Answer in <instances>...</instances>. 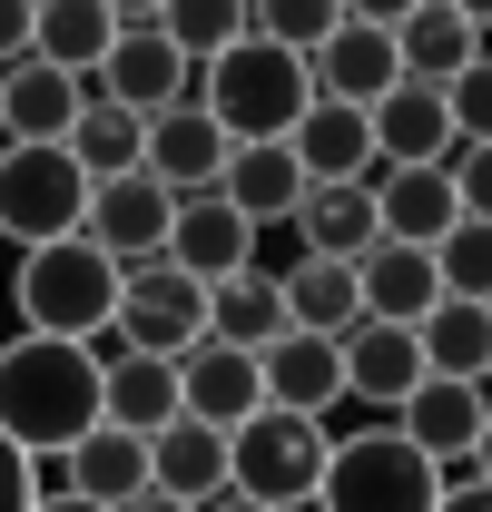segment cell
I'll list each match as a JSON object with an SVG mask.
<instances>
[{"label":"cell","mask_w":492,"mask_h":512,"mask_svg":"<svg viewBox=\"0 0 492 512\" xmlns=\"http://www.w3.org/2000/svg\"><path fill=\"white\" fill-rule=\"evenodd\" d=\"M79 434H99V355L60 335H10L0 345V444L30 463H60Z\"/></svg>","instance_id":"6da1fadb"},{"label":"cell","mask_w":492,"mask_h":512,"mask_svg":"<svg viewBox=\"0 0 492 512\" xmlns=\"http://www.w3.org/2000/svg\"><path fill=\"white\" fill-rule=\"evenodd\" d=\"M197 109L227 128V148H286L296 119L315 109V79H306V60H286V50H266L246 30L227 60L197 69Z\"/></svg>","instance_id":"7a4b0ae2"},{"label":"cell","mask_w":492,"mask_h":512,"mask_svg":"<svg viewBox=\"0 0 492 512\" xmlns=\"http://www.w3.org/2000/svg\"><path fill=\"white\" fill-rule=\"evenodd\" d=\"M10 306H20V335H60V345H99L119 325V266L89 247V237H60V247H30L10 266Z\"/></svg>","instance_id":"3957f363"},{"label":"cell","mask_w":492,"mask_h":512,"mask_svg":"<svg viewBox=\"0 0 492 512\" xmlns=\"http://www.w3.org/2000/svg\"><path fill=\"white\" fill-rule=\"evenodd\" d=\"M325 453L335 434L315 424V414H256L227 434V493L237 503H266V512H315V483H325Z\"/></svg>","instance_id":"277c9868"},{"label":"cell","mask_w":492,"mask_h":512,"mask_svg":"<svg viewBox=\"0 0 492 512\" xmlns=\"http://www.w3.org/2000/svg\"><path fill=\"white\" fill-rule=\"evenodd\" d=\"M443 503V473L404 444L394 424H355L325 453V483H315V512H433Z\"/></svg>","instance_id":"5b68a950"},{"label":"cell","mask_w":492,"mask_h":512,"mask_svg":"<svg viewBox=\"0 0 492 512\" xmlns=\"http://www.w3.org/2000/svg\"><path fill=\"white\" fill-rule=\"evenodd\" d=\"M89 227V178L69 148H0V237L30 247H60Z\"/></svg>","instance_id":"8992f818"},{"label":"cell","mask_w":492,"mask_h":512,"mask_svg":"<svg viewBox=\"0 0 492 512\" xmlns=\"http://www.w3.org/2000/svg\"><path fill=\"white\" fill-rule=\"evenodd\" d=\"M119 355H158V365H178V355H197L207 345V286L197 276H178L168 256L158 266H138V276H119Z\"/></svg>","instance_id":"52a82bcc"},{"label":"cell","mask_w":492,"mask_h":512,"mask_svg":"<svg viewBox=\"0 0 492 512\" xmlns=\"http://www.w3.org/2000/svg\"><path fill=\"white\" fill-rule=\"evenodd\" d=\"M394 20H404V0H365V10H345L335 40L306 60L315 99H335V109H374V99L404 79V60H394Z\"/></svg>","instance_id":"ba28073f"},{"label":"cell","mask_w":492,"mask_h":512,"mask_svg":"<svg viewBox=\"0 0 492 512\" xmlns=\"http://www.w3.org/2000/svg\"><path fill=\"white\" fill-rule=\"evenodd\" d=\"M168 227H178V197L158 188L148 168H128V178H109V188H89V247L109 256L119 276H138V266H158L168 256Z\"/></svg>","instance_id":"9c48e42d"},{"label":"cell","mask_w":492,"mask_h":512,"mask_svg":"<svg viewBox=\"0 0 492 512\" xmlns=\"http://www.w3.org/2000/svg\"><path fill=\"white\" fill-rule=\"evenodd\" d=\"M483 424H492V404H483V384H443V375H424L414 394H404V414H394V434L424 453L433 473L453 483L463 463H473V444H483Z\"/></svg>","instance_id":"30bf717a"},{"label":"cell","mask_w":492,"mask_h":512,"mask_svg":"<svg viewBox=\"0 0 492 512\" xmlns=\"http://www.w3.org/2000/svg\"><path fill=\"white\" fill-rule=\"evenodd\" d=\"M365 128H374V168H453V148H463L443 89H424V79H394L365 109Z\"/></svg>","instance_id":"8fae6325"},{"label":"cell","mask_w":492,"mask_h":512,"mask_svg":"<svg viewBox=\"0 0 492 512\" xmlns=\"http://www.w3.org/2000/svg\"><path fill=\"white\" fill-rule=\"evenodd\" d=\"M89 99H109V109H128V119H158V109H178V99H197V69L158 40V30H119V50L99 60V79H89Z\"/></svg>","instance_id":"7c38bea8"},{"label":"cell","mask_w":492,"mask_h":512,"mask_svg":"<svg viewBox=\"0 0 492 512\" xmlns=\"http://www.w3.org/2000/svg\"><path fill=\"white\" fill-rule=\"evenodd\" d=\"M40 493H79V503H99V512H128L148 493V444L119 434V424H99V434H79L60 463H40Z\"/></svg>","instance_id":"4fadbf2b"},{"label":"cell","mask_w":492,"mask_h":512,"mask_svg":"<svg viewBox=\"0 0 492 512\" xmlns=\"http://www.w3.org/2000/svg\"><path fill=\"white\" fill-rule=\"evenodd\" d=\"M89 355H99V424L158 444V434L178 424V365H158V355H119V335H99Z\"/></svg>","instance_id":"5bb4252c"},{"label":"cell","mask_w":492,"mask_h":512,"mask_svg":"<svg viewBox=\"0 0 492 512\" xmlns=\"http://www.w3.org/2000/svg\"><path fill=\"white\" fill-rule=\"evenodd\" d=\"M138 168H148L168 197H207L217 178H227V128L207 119L197 99H178V109H158V119H148V148H138Z\"/></svg>","instance_id":"9a60e30c"},{"label":"cell","mask_w":492,"mask_h":512,"mask_svg":"<svg viewBox=\"0 0 492 512\" xmlns=\"http://www.w3.org/2000/svg\"><path fill=\"white\" fill-rule=\"evenodd\" d=\"M178 414H187V424H207V434L256 424V414H266L256 355H237V345H197V355H178Z\"/></svg>","instance_id":"2e32d148"},{"label":"cell","mask_w":492,"mask_h":512,"mask_svg":"<svg viewBox=\"0 0 492 512\" xmlns=\"http://www.w3.org/2000/svg\"><path fill=\"white\" fill-rule=\"evenodd\" d=\"M79 109H89V89L60 79V69H40V60L0 69V148H69Z\"/></svg>","instance_id":"e0dca14e"},{"label":"cell","mask_w":492,"mask_h":512,"mask_svg":"<svg viewBox=\"0 0 492 512\" xmlns=\"http://www.w3.org/2000/svg\"><path fill=\"white\" fill-rule=\"evenodd\" d=\"M256 384H266V404L276 414H315V424H335V404H345V355L325 345V335H276L266 355H256Z\"/></svg>","instance_id":"ac0fdd59"},{"label":"cell","mask_w":492,"mask_h":512,"mask_svg":"<svg viewBox=\"0 0 492 512\" xmlns=\"http://www.w3.org/2000/svg\"><path fill=\"white\" fill-rule=\"evenodd\" d=\"M246 256H256V227H246L227 197H178V227H168V266L178 276H197V286H227V276H246Z\"/></svg>","instance_id":"d6986e66"},{"label":"cell","mask_w":492,"mask_h":512,"mask_svg":"<svg viewBox=\"0 0 492 512\" xmlns=\"http://www.w3.org/2000/svg\"><path fill=\"white\" fill-rule=\"evenodd\" d=\"M374 227H384V247H424L433 256L463 227L453 178H443V168H374Z\"/></svg>","instance_id":"ffe728a7"},{"label":"cell","mask_w":492,"mask_h":512,"mask_svg":"<svg viewBox=\"0 0 492 512\" xmlns=\"http://www.w3.org/2000/svg\"><path fill=\"white\" fill-rule=\"evenodd\" d=\"M335 355H345V404H374L384 424H394V414H404V394L424 384V345H414L404 325H355Z\"/></svg>","instance_id":"44dd1931"},{"label":"cell","mask_w":492,"mask_h":512,"mask_svg":"<svg viewBox=\"0 0 492 512\" xmlns=\"http://www.w3.org/2000/svg\"><path fill=\"white\" fill-rule=\"evenodd\" d=\"M286 158L306 168V188H365L374 178V128H365V109L315 99L306 119H296V138H286Z\"/></svg>","instance_id":"7402d4cb"},{"label":"cell","mask_w":492,"mask_h":512,"mask_svg":"<svg viewBox=\"0 0 492 512\" xmlns=\"http://www.w3.org/2000/svg\"><path fill=\"white\" fill-rule=\"evenodd\" d=\"M355 296H365V325H404V335L443 306L424 247H365V256H355Z\"/></svg>","instance_id":"603a6c76"},{"label":"cell","mask_w":492,"mask_h":512,"mask_svg":"<svg viewBox=\"0 0 492 512\" xmlns=\"http://www.w3.org/2000/svg\"><path fill=\"white\" fill-rule=\"evenodd\" d=\"M148 493H168V503H187V512L227 503V434H207V424L178 414V424L148 444Z\"/></svg>","instance_id":"cb8c5ba5"},{"label":"cell","mask_w":492,"mask_h":512,"mask_svg":"<svg viewBox=\"0 0 492 512\" xmlns=\"http://www.w3.org/2000/svg\"><path fill=\"white\" fill-rule=\"evenodd\" d=\"M109 50H119V20H109L99 0H50V10L30 20V60L60 69V79H79V89L99 79V60H109Z\"/></svg>","instance_id":"d4e9b609"},{"label":"cell","mask_w":492,"mask_h":512,"mask_svg":"<svg viewBox=\"0 0 492 512\" xmlns=\"http://www.w3.org/2000/svg\"><path fill=\"white\" fill-rule=\"evenodd\" d=\"M217 197L237 207L246 227H296V207H306V168H296L286 148H227Z\"/></svg>","instance_id":"484cf974"},{"label":"cell","mask_w":492,"mask_h":512,"mask_svg":"<svg viewBox=\"0 0 492 512\" xmlns=\"http://www.w3.org/2000/svg\"><path fill=\"white\" fill-rule=\"evenodd\" d=\"M286 335V286L276 276H227V286H207V345H237V355H266Z\"/></svg>","instance_id":"4316f807"},{"label":"cell","mask_w":492,"mask_h":512,"mask_svg":"<svg viewBox=\"0 0 492 512\" xmlns=\"http://www.w3.org/2000/svg\"><path fill=\"white\" fill-rule=\"evenodd\" d=\"M296 247L335 256V266H355L365 247H384V227H374V178H365V188H306V207H296Z\"/></svg>","instance_id":"83f0119b"},{"label":"cell","mask_w":492,"mask_h":512,"mask_svg":"<svg viewBox=\"0 0 492 512\" xmlns=\"http://www.w3.org/2000/svg\"><path fill=\"white\" fill-rule=\"evenodd\" d=\"M414 345H424V375H443V384H483V375H492V306L443 296V306L414 325Z\"/></svg>","instance_id":"f1b7e54d"},{"label":"cell","mask_w":492,"mask_h":512,"mask_svg":"<svg viewBox=\"0 0 492 512\" xmlns=\"http://www.w3.org/2000/svg\"><path fill=\"white\" fill-rule=\"evenodd\" d=\"M286 325H296V335H325V345H345V335L365 325L355 266H335V256H306V266L286 276Z\"/></svg>","instance_id":"f546056e"},{"label":"cell","mask_w":492,"mask_h":512,"mask_svg":"<svg viewBox=\"0 0 492 512\" xmlns=\"http://www.w3.org/2000/svg\"><path fill=\"white\" fill-rule=\"evenodd\" d=\"M138 148H148V119H128V109H109V99H89L79 128H69V158H79V178H89V188L128 178V168H138Z\"/></svg>","instance_id":"4dcf8cb0"},{"label":"cell","mask_w":492,"mask_h":512,"mask_svg":"<svg viewBox=\"0 0 492 512\" xmlns=\"http://www.w3.org/2000/svg\"><path fill=\"white\" fill-rule=\"evenodd\" d=\"M158 40H168L187 69H207V60H227L246 40V10L237 0H158Z\"/></svg>","instance_id":"1f68e13d"},{"label":"cell","mask_w":492,"mask_h":512,"mask_svg":"<svg viewBox=\"0 0 492 512\" xmlns=\"http://www.w3.org/2000/svg\"><path fill=\"white\" fill-rule=\"evenodd\" d=\"M335 20H345V10H325V0H266V10H246V30H256L266 50H286V60H315V50L335 40Z\"/></svg>","instance_id":"d6a6232c"},{"label":"cell","mask_w":492,"mask_h":512,"mask_svg":"<svg viewBox=\"0 0 492 512\" xmlns=\"http://www.w3.org/2000/svg\"><path fill=\"white\" fill-rule=\"evenodd\" d=\"M433 286L443 296H463V306H492V227H453L443 247H433Z\"/></svg>","instance_id":"836d02e7"},{"label":"cell","mask_w":492,"mask_h":512,"mask_svg":"<svg viewBox=\"0 0 492 512\" xmlns=\"http://www.w3.org/2000/svg\"><path fill=\"white\" fill-rule=\"evenodd\" d=\"M443 109H453V138L463 148H492V60H473L453 89H443Z\"/></svg>","instance_id":"e575fe53"},{"label":"cell","mask_w":492,"mask_h":512,"mask_svg":"<svg viewBox=\"0 0 492 512\" xmlns=\"http://www.w3.org/2000/svg\"><path fill=\"white\" fill-rule=\"evenodd\" d=\"M443 178H453V207H463L473 227H492V148H453Z\"/></svg>","instance_id":"d590c367"},{"label":"cell","mask_w":492,"mask_h":512,"mask_svg":"<svg viewBox=\"0 0 492 512\" xmlns=\"http://www.w3.org/2000/svg\"><path fill=\"white\" fill-rule=\"evenodd\" d=\"M30 503H40V463L0 444V512H30Z\"/></svg>","instance_id":"8d00e7d4"},{"label":"cell","mask_w":492,"mask_h":512,"mask_svg":"<svg viewBox=\"0 0 492 512\" xmlns=\"http://www.w3.org/2000/svg\"><path fill=\"white\" fill-rule=\"evenodd\" d=\"M30 20H40V10L0 0V69H20V60H30Z\"/></svg>","instance_id":"74e56055"},{"label":"cell","mask_w":492,"mask_h":512,"mask_svg":"<svg viewBox=\"0 0 492 512\" xmlns=\"http://www.w3.org/2000/svg\"><path fill=\"white\" fill-rule=\"evenodd\" d=\"M433 512H492V483L463 473V483H443V503H433Z\"/></svg>","instance_id":"f35d334b"},{"label":"cell","mask_w":492,"mask_h":512,"mask_svg":"<svg viewBox=\"0 0 492 512\" xmlns=\"http://www.w3.org/2000/svg\"><path fill=\"white\" fill-rule=\"evenodd\" d=\"M473 483H492V424H483V444H473V463H463Z\"/></svg>","instance_id":"ab89813d"},{"label":"cell","mask_w":492,"mask_h":512,"mask_svg":"<svg viewBox=\"0 0 492 512\" xmlns=\"http://www.w3.org/2000/svg\"><path fill=\"white\" fill-rule=\"evenodd\" d=\"M30 512H99V503H79V493H40Z\"/></svg>","instance_id":"60d3db41"},{"label":"cell","mask_w":492,"mask_h":512,"mask_svg":"<svg viewBox=\"0 0 492 512\" xmlns=\"http://www.w3.org/2000/svg\"><path fill=\"white\" fill-rule=\"evenodd\" d=\"M128 512H187V503H168V493H138V503H128Z\"/></svg>","instance_id":"b9f144b4"},{"label":"cell","mask_w":492,"mask_h":512,"mask_svg":"<svg viewBox=\"0 0 492 512\" xmlns=\"http://www.w3.org/2000/svg\"><path fill=\"white\" fill-rule=\"evenodd\" d=\"M207 512H266V503H237V493H227V503H207Z\"/></svg>","instance_id":"7bdbcfd3"},{"label":"cell","mask_w":492,"mask_h":512,"mask_svg":"<svg viewBox=\"0 0 492 512\" xmlns=\"http://www.w3.org/2000/svg\"><path fill=\"white\" fill-rule=\"evenodd\" d=\"M483 404H492V375H483Z\"/></svg>","instance_id":"ee69618b"}]
</instances>
